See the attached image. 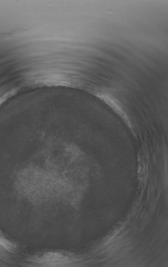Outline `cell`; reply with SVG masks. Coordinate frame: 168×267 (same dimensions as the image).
<instances>
[{"instance_id":"cell-1","label":"cell","mask_w":168,"mask_h":267,"mask_svg":"<svg viewBox=\"0 0 168 267\" xmlns=\"http://www.w3.org/2000/svg\"><path fill=\"white\" fill-rule=\"evenodd\" d=\"M99 96L109 105L115 112L126 121L128 124H130V120L123 107L113 95L106 93H100L99 94Z\"/></svg>"}]
</instances>
